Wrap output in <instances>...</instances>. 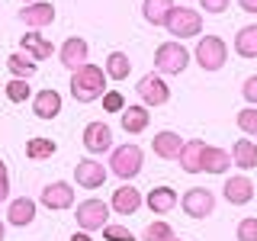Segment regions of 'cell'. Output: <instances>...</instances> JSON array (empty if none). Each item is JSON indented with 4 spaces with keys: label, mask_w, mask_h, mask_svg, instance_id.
<instances>
[{
    "label": "cell",
    "mask_w": 257,
    "mask_h": 241,
    "mask_svg": "<svg viewBox=\"0 0 257 241\" xmlns=\"http://www.w3.org/2000/svg\"><path fill=\"white\" fill-rule=\"evenodd\" d=\"M103 87H106V71L96 68V64H90V61L71 74V96H74L77 103L100 100V96H103Z\"/></svg>",
    "instance_id": "cell-1"
},
{
    "label": "cell",
    "mask_w": 257,
    "mask_h": 241,
    "mask_svg": "<svg viewBox=\"0 0 257 241\" xmlns=\"http://www.w3.org/2000/svg\"><path fill=\"white\" fill-rule=\"evenodd\" d=\"M190 64V52L180 42H161L155 52V68L161 74H183Z\"/></svg>",
    "instance_id": "cell-2"
},
{
    "label": "cell",
    "mask_w": 257,
    "mask_h": 241,
    "mask_svg": "<svg viewBox=\"0 0 257 241\" xmlns=\"http://www.w3.org/2000/svg\"><path fill=\"white\" fill-rule=\"evenodd\" d=\"M109 171L119 177V180H132L142 171V148L139 145H122V148L112 151L109 158Z\"/></svg>",
    "instance_id": "cell-3"
},
{
    "label": "cell",
    "mask_w": 257,
    "mask_h": 241,
    "mask_svg": "<svg viewBox=\"0 0 257 241\" xmlns=\"http://www.w3.org/2000/svg\"><path fill=\"white\" fill-rule=\"evenodd\" d=\"M109 209L103 199H84V203H77V225L80 231H100L109 225Z\"/></svg>",
    "instance_id": "cell-4"
},
{
    "label": "cell",
    "mask_w": 257,
    "mask_h": 241,
    "mask_svg": "<svg viewBox=\"0 0 257 241\" xmlns=\"http://www.w3.org/2000/svg\"><path fill=\"white\" fill-rule=\"evenodd\" d=\"M225 58H228V45L222 42L219 36H203L196 45V64L203 71H219Z\"/></svg>",
    "instance_id": "cell-5"
},
{
    "label": "cell",
    "mask_w": 257,
    "mask_h": 241,
    "mask_svg": "<svg viewBox=\"0 0 257 241\" xmlns=\"http://www.w3.org/2000/svg\"><path fill=\"white\" fill-rule=\"evenodd\" d=\"M167 32L177 39H190V36H199L203 32V16L190 7H174V13L167 16Z\"/></svg>",
    "instance_id": "cell-6"
},
{
    "label": "cell",
    "mask_w": 257,
    "mask_h": 241,
    "mask_svg": "<svg viewBox=\"0 0 257 241\" xmlns=\"http://www.w3.org/2000/svg\"><path fill=\"white\" fill-rule=\"evenodd\" d=\"M183 212L193 215V219H206V215H212V209H215V196H212V190H206V187H193L183 193Z\"/></svg>",
    "instance_id": "cell-7"
},
{
    "label": "cell",
    "mask_w": 257,
    "mask_h": 241,
    "mask_svg": "<svg viewBox=\"0 0 257 241\" xmlns=\"http://www.w3.org/2000/svg\"><path fill=\"white\" fill-rule=\"evenodd\" d=\"M135 90H139L145 106H164V103L171 100V87H167L164 77H158V74H145Z\"/></svg>",
    "instance_id": "cell-8"
},
{
    "label": "cell",
    "mask_w": 257,
    "mask_h": 241,
    "mask_svg": "<svg viewBox=\"0 0 257 241\" xmlns=\"http://www.w3.org/2000/svg\"><path fill=\"white\" fill-rule=\"evenodd\" d=\"M74 177H77V187L96 190V187H103V180H106V167H103L100 161H93V158H84V161L74 164Z\"/></svg>",
    "instance_id": "cell-9"
},
{
    "label": "cell",
    "mask_w": 257,
    "mask_h": 241,
    "mask_svg": "<svg viewBox=\"0 0 257 241\" xmlns=\"http://www.w3.org/2000/svg\"><path fill=\"white\" fill-rule=\"evenodd\" d=\"M84 148L90 155H103V151L112 148V129L106 123H90L84 129Z\"/></svg>",
    "instance_id": "cell-10"
},
{
    "label": "cell",
    "mask_w": 257,
    "mask_h": 241,
    "mask_svg": "<svg viewBox=\"0 0 257 241\" xmlns=\"http://www.w3.org/2000/svg\"><path fill=\"white\" fill-rule=\"evenodd\" d=\"M58 55H61V64L71 71V74H74L77 68H84V64H87V55H90V48H87V42H84V39L71 36L68 42L61 45V52H58Z\"/></svg>",
    "instance_id": "cell-11"
},
{
    "label": "cell",
    "mask_w": 257,
    "mask_h": 241,
    "mask_svg": "<svg viewBox=\"0 0 257 241\" xmlns=\"http://www.w3.org/2000/svg\"><path fill=\"white\" fill-rule=\"evenodd\" d=\"M42 206H48V209H71L74 206V190H71V183H64V180L48 183V187L42 190Z\"/></svg>",
    "instance_id": "cell-12"
},
{
    "label": "cell",
    "mask_w": 257,
    "mask_h": 241,
    "mask_svg": "<svg viewBox=\"0 0 257 241\" xmlns=\"http://www.w3.org/2000/svg\"><path fill=\"white\" fill-rule=\"evenodd\" d=\"M222 190H225V199H228L231 206H244V203H251V199H254V190L257 187L247 180L244 174H241V177H228Z\"/></svg>",
    "instance_id": "cell-13"
},
{
    "label": "cell",
    "mask_w": 257,
    "mask_h": 241,
    "mask_svg": "<svg viewBox=\"0 0 257 241\" xmlns=\"http://www.w3.org/2000/svg\"><path fill=\"white\" fill-rule=\"evenodd\" d=\"M183 145H187V142H180V135L171 132V129H164V132H158L155 139H151L155 155L164 158V161H177V158H180V151H183Z\"/></svg>",
    "instance_id": "cell-14"
},
{
    "label": "cell",
    "mask_w": 257,
    "mask_h": 241,
    "mask_svg": "<svg viewBox=\"0 0 257 241\" xmlns=\"http://www.w3.org/2000/svg\"><path fill=\"white\" fill-rule=\"evenodd\" d=\"M206 148L209 145L206 142H199V139H190L187 145H183V151H180V167L187 174H203V158H206Z\"/></svg>",
    "instance_id": "cell-15"
},
{
    "label": "cell",
    "mask_w": 257,
    "mask_h": 241,
    "mask_svg": "<svg viewBox=\"0 0 257 241\" xmlns=\"http://www.w3.org/2000/svg\"><path fill=\"white\" fill-rule=\"evenodd\" d=\"M20 20L26 23V26H32V29H42V26H48V23L55 20V7H52V4H42V0L26 4V7L20 10Z\"/></svg>",
    "instance_id": "cell-16"
},
{
    "label": "cell",
    "mask_w": 257,
    "mask_h": 241,
    "mask_svg": "<svg viewBox=\"0 0 257 241\" xmlns=\"http://www.w3.org/2000/svg\"><path fill=\"white\" fill-rule=\"evenodd\" d=\"M112 209H116L119 215H132V212H139V206H142V193L132 187V183H122L116 193H112Z\"/></svg>",
    "instance_id": "cell-17"
},
{
    "label": "cell",
    "mask_w": 257,
    "mask_h": 241,
    "mask_svg": "<svg viewBox=\"0 0 257 241\" xmlns=\"http://www.w3.org/2000/svg\"><path fill=\"white\" fill-rule=\"evenodd\" d=\"M32 112H36L39 119H55L61 112V93L58 90H42V93H36V100H32Z\"/></svg>",
    "instance_id": "cell-18"
},
{
    "label": "cell",
    "mask_w": 257,
    "mask_h": 241,
    "mask_svg": "<svg viewBox=\"0 0 257 241\" xmlns=\"http://www.w3.org/2000/svg\"><path fill=\"white\" fill-rule=\"evenodd\" d=\"M7 219H10V225H16V228L32 225V219H36V199H29V196L13 199L10 209H7Z\"/></svg>",
    "instance_id": "cell-19"
},
{
    "label": "cell",
    "mask_w": 257,
    "mask_h": 241,
    "mask_svg": "<svg viewBox=\"0 0 257 241\" xmlns=\"http://www.w3.org/2000/svg\"><path fill=\"white\" fill-rule=\"evenodd\" d=\"M142 13L151 26H167V16L174 13V0H145Z\"/></svg>",
    "instance_id": "cell-20"
},
{
    "label": "cell",
    "mask_w": 257,
    "mask_h": 241,
    "mask_svg": "<svg viewBox=\"0 0 257 241\" xmlns=\"http://www.w3.org/2000/svg\"><path fill=\"white\" fill-rule=\"evenodd\" d=\"M231 161H235L241 171H251V167H257V145L251 139H238L235 148H231Z\"/></svg>",
    "instance_id": "cell-21"
},
{
    "label": "cell",
    "mask_w": 257,
    "mask_h": 241,
    "mask_svg": "<svg viewBox=\"0 0 257 241\" xmlns=\"http://www.w3.org/2000/svg\"><path fill=\"white\" fill-rule=\"evenodd\" d=\"M177 206V193L171 187H155L148 193V209L155 215H164V212H171V209Z\"/></svg>",
    "instance_id": "cell-22"
},
{
    "label": "cell",
    "mask_w": 257,
    "mask_h": 241,
    "mask_svg": "<svg viewBox=\"0 0 257 241\" xmlns=\"http://www.w3.org/2000/svg\"><path fill=\"white\" fill-rule=\"evenodd\" d=\"M20 48L29 55V58H36V61L52 58V42H48V39H42V36H36V32L23 36V39H20Z\"/></svg>",
    "instance_id": "cell-23"
},
{
    "label": "cell",
    "mask_w": 257,
    "mask_h": 241,
    "mask_svg": "<svg viewBox=\"0 0 257 241\" xmlns=\"http://www.w3.org/2000/svg\"><path fill=\"white\" fill-rule=\"evenodd\" d=\"M148 109L145 106H125L122 109V129L128 135H139V132H145V129H148Z\"/></svg>",
    "instance_id": "cell-24"
},
{
    "label": "cell",
    "mask_w": 257,
    "mask_h": 241,
    "mask_svg": "<svg viewBox=\"0 0 257 241\" xmlns=\"http://www.w3.org/2000/svg\"><path fill=\"white\" fill-rule=\"evenodd\" d=\"M235 52L241 58H257V26H244L235 36Z\"/></svg>",
    "instance_id": "cell-25"
},
{
    "label": "cell",
    "mask_w": 257,
    "mask_h": 241,
    "mask_svg": "<svg viewBox=\"0 0 257 241\" xmlns=\"http://www.w3.org/2000/svg\"><path fill=\"white\" fill-rule=\"evenodd\" d=\"M228 164H231V155H228V151L212 148V145L206 148V158H203V171L206 174H225V171H228Z\"/></svg>",
    "instance_id": "cell-26"
},
{
    "label": "cell",
    "mask_w": 257,
    "mask_h": 241,
    "mask_svg": "<svg viewBox=\"0 0 257 241\" xmlns=\"http://www.w3.org/2000/svg\"><path fill=\"white\" fill-rule=\"evenodd\" d=\"M106 77L112 80H125L128 77V71H132V61H128V55L125 52H109V58H106Z\"/></svg>",
    "instance_id": "cell-27"
},
{
    "label": "cell",
    "mask_w": 257,
    "mask_h": 241,
    "mask_svg": "<svg viewBox=\"0 0 257 241\" xmlns=\"http://www.w3.org/2000/svg\"><path fill=\"white\" fill-rule=\"evenodd\" d=\"M7 68H10V74L13 77H32V74H36V68H39V64H36V58H29V55H20V52H16V55H10V58H7Z\"/></svg>",
    "instance_id": "cell-28"
},
{
    "label": "cell",
    "mask_w": 257,
    "mask_h": 241,
    "mask_svg": "<svg viewBox=\"0 0 257 241\" xmlns=\"http://www.w3.org/2000/svg\"><path fill=\"white\" fill-rule=\"evenodd\" d=\"M55 148H58V145L52 139H29L26 142V158L29 161H45V158L55 155Z\"/></svg>",
    "instance_id": "cell-29"
},
{
    "label": "cell",
    "mask_w": 257,
    "mask_h": 241,
    "mask_svg": "<svg viewBox=\"0 0 257 241\" xmlns=\"http://www.w3.org/2000/svg\"><path fill=\"white\" fill-rule=\"evenodd\" d=\"M171 238H177V235L167 222H151L148 228H145V241H171Z\"/></svg>",
    "instance_id": "cell-30"
},
{
    "label": "cell",
    "mask_w": 257,
    "mask_h": 241,
    "mask_svg": "<svg viewBox=\"0 0 257 241\" xmlns=\"http://www.w3.org/2000/svg\"><path fill=\"white\" fill-rule=\"evenodd\" d=\"M238 129L244 135H257V106H247L238 112Z\"/></svg>",
    "instance_id": "cell-31"
},
{
    "label": "cell",
    "mask_w": 257,
    "mask_h": 241,
    "mask_svg": "<svg viewBox=\"0 0 257 241\" xmlns=\"http://www.w3.org/2000/svg\"><path fill=\"white\" fill-rule=\"evenodd\" d=\"M26 96H29V84H26V77H13L10 84H7V100L23 103Z\"/></svg>",
    "instance_id": "cell-32"
},
{
    "label": "cell",
    "mask_w": 257,
    "mask_h": 241,
    "mask_svg": "<svg viewBox=\"0 0 257 241\" xmlns=\"http://www.w3.org/2000/svg\"><path fill=\"white\" fill-rule=\"evenodd\" d=\"M103 238L106 241H135V235L125 225H106V228H103Z\"/></svg>",
    "instance_id": "cell-33"
},
{
    "label": "cell",
    "mask_w": 257,
    "mask_h": 241,
    "mask_svg": "<svg viewBox=\"0 0 257 241\" xmlns=\"http://www.w3.org/2000/svg\"><path fill=\"white\" fill-rule=\"evenodd\" d=\"M238 241H257V219H241L238 222Z\"/></svg>",
    "instance_id": "cell-34"
},
{
    "label": "cell",
    "mask_w": 257,
    "mask_h": 241,
    "mask_svg": "<svg viewBox=\"0 0 257 241\" xmlns=\"http://www.w3.org/2000/svg\"><path fill=\"white\" fill-rule=\"evenodd\" d=\"M103 109H106V112H122V109H125V100H122V93H119V90H109V93H103Z\"/></svg>",
    "instance_id": "cell-35"
},
{
    "label": "cell",
    "mask_w": 257,
    "mask_h": 241,
    "mask_svg": "<svg viewBox=\"0 0 257 241\" xmlns=\"http://www.w3.org/2000/svg\"><path fill=\"white\" fill-rule=\"evenodd\" d=\"M228 4H231V0H199V7H203L206 13H225Z\"/></svg>",
    "instance_id": "cell-36"
},
{
    "label": "cell",
    "mask_w": 257,
    "mask_h": 241,
    "mask_svg": "<svg viewBox=\"0 0 257 241\" xmlns=\"http://www.w3.org/2000/svg\"><path fill=\"white\" fill-rule=\"evenodd\" d=\"M241 93H244V100H247V103H257V74H251V77L244 80Z\"/></svg>",
    "instance_id": "cell-37"
},
{
    "label": "cell",
    "mask_w": 257,
    "mask_h": 241,
    "mask_svg": "<svg viewBox=\"0 0 257 241\" xmlns=\"http://www.w3.org/2000/svg\"><path fill=\"white\" fill-rule=\"evenodd\" d=\"M10 196V177H7V164L0 161V203Z\"/></svg>",
    "instance_id": "cell-38"
},
{
    "label": "cell",
    "mask_w": 257,
    "mask_h": 241,
    "mask_svg": "<svg viewBox=\"0 0 257 241\" xmlns=\"http://www.w3.org/2000/svg\"><path fill=\"white\" fill-rule=\"evenodd\" d=\"M238 4H241L244 13H257V0H238Z\"/></svg>",
    "instance_id": "cell-39"
},
{
    "label": "cell",
    "mask_w": 257,
    "mask_h": 241,
    "mask_svg": "<svg viewBox=\"0 0 257 241\" xmlns=\"http://www.w3.org/2000/svg\"><path fill=\"white\" fill-rule=\"evenodd\" d=\"M71 241H90V235H87V231H74V235H71Z\"/></svg>",
    "instance_id": "cell-40"
},
{
    "label": "cell",
    "mask_w": 257,
    "mask_h": 241,
    "mask_svg": "<svg viewBox=\"0 0 257 241\" xmlns=\"http://www.w3.org/2000/svg\"><path fill=\"white\" fill-rule=\"evenodd\" d=\"M4 238H7V225L0 222V241H4Z\"/></svg>",
    "instance_id": "cell-41"
},
{
    "label": "cell",
    "mask_w": 257,
    "mask_h": 241,
    "mask_svg": "<svg viewBox=\"0 0 257 241\" xmlns=\"http://www.w3.org/2000/svg\"><path fill=\"white\" fill-rule=\"evenodd\" d=\"M23 4H36V0H23Z\"/></svg>",
    "instance_id": "cell-42"
},
{
    "label": "cell",
    "mask_w": 257,
    "mask_h": 241,
    "mask_svg": "<svg viewBox=\"0 0 257 241\" xmlns=\"http://www.w3.org/2000/svg\"><path fill=\"white\" fill-rule=\"evenodd\" d=\"M171 241H180V238H171Z\"/></svg>",
    "instance_id": "cell-43"
}]
</instances>
